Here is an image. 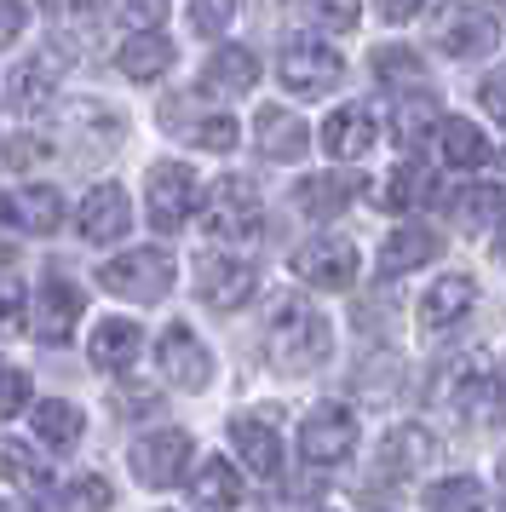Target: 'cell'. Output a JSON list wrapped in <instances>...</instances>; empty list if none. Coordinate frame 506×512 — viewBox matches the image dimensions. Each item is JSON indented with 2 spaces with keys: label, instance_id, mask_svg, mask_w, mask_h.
<instances>
[{
  "label": "cell",
  "instance_id": "obj_46",
  "mask_svg": "<svg viewBox=\"0 0 506 512\" xmlns=\"http://www.w3.org/2000/svg\"><path fill=\"white\" fill-rule=\"evenodd\" d=\"M322 512H328V507H322Z\"/></svg>",
  "mask_w": 506,
  "mask_h": 512
},
{
  "label": "cell",
  "instance_id": "obj_4",
  "mask_svg": "<svg viewBox=\"0 0 506 512\" xmlns=\"http://www.w3.org/2000/svg\"><path fill=\"white\" fill-rule=\"evenodd\" d=\"M357 449V415L345 403H317L299 426V455L305 466H340Z\"/></svg>",
  "mask_w": 506,
  "mask_h": 512
},
{
  "label": "cell",
  "instance_id": "obj_6",
  "mask_svg": "<svg viewBox=\"0 0 506 512\" xmlns=\"http://www.w3.org/2000/svg\"><path fill=\"white\" fill-rule=\"evenodd\" d=\"M202 208V185L184 162H161L150 167V225L156 231H179L190 213Z\"/></svg>",
  "mask_w": 506,
  "mask_h": 512
},
{
  "label": "cell",
  "instance_id": "obj_25",
  "mask_svg": "<svg viewBox=\"0 0 506 512\" xmlns=\"http://www.w3.org/2000/svg\"><path fill=\"white\" fill-rule=\"evenodd\" d=\"M351 196H357V179H345V173H311V179L294 190V202L311 213V219H334V213H345Z\"/></svg>",
  "mask_w": 506,
  "mask_h": 512
},
{
  "label": "cell",
  "instance_id": "obj_17",
  "mask_svg": "<svg viewBox=\"0 0 506 512\" xmlns=\"http://www.w3.org/2000/svg\"><path fill=\"white\" fill-rule=\"evenodd\" d=\"M0 213L18 225V231H35V236H52L64 225V202H58V190L52 185H29V190H12Z\"/></svg>",
  "mask_w": 506,
  "mask_h": 512
},
{
  "label": "cell",
  "instance_id": "obj_29",
  "mask_svg": "<svg viewBox=\"0 0 506 512\" xmlns=\"http://www.w3.org/2000/svg\"><path fill=\"white\" fill-rule=\"evenodd\" d=\"M506 213V190L501 185H472L455 196V219L466 231H489V225H501Z\"/></svg>",
  "mask_w": 506,
  "mask_h": 512
},
{
  "label": "cell",
  "instance_id": "obj_32",
  "mask_svg": "<svg viewBox=\"0 0 506 512\" xmlns=\"http://www.w3.org/2000/svg\"><path fill=\"white\" fill-rule=\"evenodd\" d=\"M52 512H110V484L98 478V472H81L75 484L58 489V501H52Z\"/></svg>",
  "mask_w": 506,
  "mask_h": 512
},
{
  "label": "cell",
  "instance_id": "obj_15",
  "mask_svg": "<svg viewBox=\"0 0 506 512\" xmlns=\"http://www.w3.org/2000/svg\"><path fill=\"white\" fill-rule=\"evenodd\" d=\"M138 346H144V328L133 323V317H104V323L92 328V340H87V357H92V369H127L138 357Z\"/></svg>",
  "mask_w": 506,
  "mask_h": 512
},
{
  "label": "cell",
  "instance_id": "obj_18",
  "mask_svg": "<svg viewBox=\"0 0 506 512\" xmlns=\"http://www.w3.org/2000/svg\"><path fill=\"white\" fill-rule=\"evenodd\" d=\"M230 443L248 461V472H259V478L282 472V438H276V426H265V420H253V415H236L230 420Z\"/></svg>",
  "mask_w": 506,
  "mask_h": 512
},
{
  "label": "cell",
  "instance_id": "obj_27",
  "mask_svg": "<svg viewBox=\"0 0 506 512\" xmlns=\"http://www.w3.org/2000/svg\"><path fill=\"white\" fill-rule=\"evenodd\" d=\"M437 150H443V162L460 167V173H472V167L489 162V139H483L472 121H460V116L443 121V133H437Z\"/></svg>",
  "mask_w": 506,
  "mask_h": 512
},
{
  "label": "cell",
  "instance_id": "obj_19",
  "mask_svg": "<svg viewBox=\"0 0 506 512\" xmlns=\"http://www.w3.org/2000/svg\"><path fill=\"white\" fill-rule=\"evenodd\" d=\"M443 133V116H437V104L432 98H420L409 93L397 110H391V144L403 150V156H414V150H426V144Z\"/></svg>",
  "mask_w": 506,
  "mask_h": 512
},
{
  "label": "cell",
  "instance_id": "obj_2",
  "mask_svg": "<svg viewBox=\"0 0 506 512\" xmlns=\"http://www.w3.org/2000/svg\"><path fill=\"white\" fill-rule=\"evenodd\" d=\"M98 282H104L110 294H121V300L150 305L173 288V254H167V248H127L121 259H110V265L98 271Z\"/></svg>",
  "mask_w": 506,
  "mask_h": 512
},
{
  "label": "cell",
  "instance_id": "obj_11",
  "mask_svg": "<svg viewBox=\"0 0 506 512\" xmlns=\"http://www.w3.org/2000/svg\"><path fill=\"white\" fill-rule=\"evenodd\" d=\"M253 225H259V196H253V185L242 173L219 179L213 196H207V231L213 236H248Z\"/></svg>",
  "mask_w": 506,
  "mask_h": 512
},
{
  "label": "cell",
  "instance_id": "obj_8",
  "mask_svg": "<svg viewBox=\"0 0 506 512\" xmlns=\"http://www.w3.org/2000/svg\"><path fill=\"white\" fill-rule=\"evenodd\" d=\"M253 288H259V277H253L248 259L202 254V265H196V294H202L213 311H236V305H248Z\"/></svg>",
  "mask_w": 506,
  "mask_h": 512
},
{
  "label": "cell",
  "instance_id": "obj_45",
  "mask_svg": "<svg viewBox=\"0 0 506 512\" xmlns=\"http://www.w3.org/2000/svg\"><path fill=\"white\" fill-rule=\"evenodd\" d=\"M501 248H506V236H501Z\"/></svg>",
  "mask_w": 506,
  "mask_h": 512
},
{
  "label": "cell",
  "instance_id": "obj_3",
  "mask_svg": "<svg viewBox=\"0 0 506 512\" xmlns=\"http://www.w3.org/2000/svg\"><path fill=\"white\" fill-rule=\"evenodd\" d=\"M276 75H282V87L299 98H322L334 93L345 81V58L334 47H322V41H288L282 58H276Z\"/></svg>",
  "mask_w": 506,
  "mask_h": 512
},
{
  "label": "cell",
  "instance_id": "obj_31",
  "mask_svg": "<svg viewBox=\"0 0 506 512\" xmlns=\"http://www.w3.org/2000/svg\"><path fill=\"white\" fill-rule=\"evenodd\" d=\"M374 75H380L386 87H397V93H420V87H426V64H420V52H409V47H380L374 52Z\"/></svg>",
  "mask_w": 506,
  "mask_h": 512
},
{
  "label": "cell",
  "instance_id": "obj_1",
  "mask_svg": "<svg viewBox=\"0 0 506 512\" xmlns=\"http://www.w3.org/2000/svg\"><path fill=\"white\" fill-rule=\"evenodd\" d=\"M328 351H334V334H328V317L311 311L305 300H282L276 305L271 328H265V357H271L282 374H305L328 363Z\"/></svg>",
  "mask_w": 506,
  "mask_h": 512
},
{
  "label": "cell",
  "instance_id": "obj_28",
  "mask_svg": "<svg viewBox=\"0 0 506 512\" xmlns=\"http://www.w3.org/2000/svg\"><path fill=\"white\" fill-rule=\"evenodd\" d=\"M483 501H489V489H483L478 478H466V472L437 478V484L426 489V512H483Z\"/></svg>",
  "mask_w": 506,
  "mask_h": 512
},
{
  "label": "cell",
  "instance_id": "obj_10",
  "mask_svg": "<svg viewBox=\"0 0 506 512\" xmlns=\"http://www.w3.org/2000/svg\"><path fill=\"white\" fill-rule=\"evenodd\" d=\"M294 271L311 288H351L357 282V248L340 242V236H317V242H305L294 254Z\"/></svg>",
  "mask_w": 506,
  "mask_h": 512
},
{
  "label": "cell",
  "instance_id": "obj_36",
  "mask_svg": "<svg viewBox=\"0 0 506 512\" xmlns=\"http://www.w3.org/2000/svg\"><path fill=\"white\" fill-rule=\"evenodd\" d=\"M115 18L127 29H156L167 18V0H115Z\"/></svg>",
  "mask_w": 506,
  "mask_h": 512
},
{
  "label": "cell",
  "instance_id": "obj_9",
  "mask_svg": "<svg viewBox=\"0 0 506 512\" xmlns=\"http://www.w3.org/2000/svg\"><path fill=\"white\" fill-rule=\"evenodd\" d=\"M75 323H81V294L69 282H41L35 300H29V334L41 346H64L75 334Z\"/></svg>",
  "mask_w": 506,
  "mask_h": 512
},
{
  "label": "cell",
  "instance_id": "obj_12",
  "mask_svg": "<svg viewBox=\"0 0 506 512\" xmlns=\"http://www.w3.org/2000/svg\"><path fill=\"white\" fill-rule=\"evenodd\" d=\"M133 225V208H127V190L121 185H92L81 196V219H75V231L87 236V242H121Z\"/></svg>",
  "mask_w": 506,
  "mask_h": 512
},
{
  "label": "cell",
  "instance_id": "obj_23",
  "mask_svg": "<svg viewBox=\"0 0 506 512\" xmlns=\"http://www.w3.org/2000/svg\"><path fill=\"white\" fill-rule=\"evenodd\" d=\"M426 259H437V236L426 225H403V231L386 236V248H380V271L386 277H403V271H420Z\"/></svg>",
  "mask_w": 506,
  "mask_h": 512
},
{
  "label": "cell",
  "instance_id": "obj_37",
  "mask_svg": "<svg viewBox=\"0 0 506 512\" xmlns=\"http://www.w3.org/2000/svg\"><path fill=\"white\" fill-rule=\"evenodd\" d=\"M230 18H236V0H190V24L202 35H219Z\"/></svg>",
  "mask_w": 506,
  "mask_h": 512
},
{
  "label": "cell",
  "instance_id": "obj_21",
  "mask_svg": "<svg viewBox=\"0 0 506 512\" xmlns=\"http://www.w3.org/2000/svg\"><path fill=\"white\" fill-rule=\"evenodd\" d=\"M253 81H259V58L248 47H219L202 70V87L207 93H225V98H242Z\"/></svg>",
  "mask_w": 506,
  "mask_h": 512
},
{
  "label": "cell",
  "instance_id": "obj_35",
  "mask_svg": "<svg viewBox=\"0 0 506 512\" xmlns=\"http://www.w3.org/2000/svg\"><path fill=\"white\" fill-rule=\"evenodd\" d=\"M12 87H18V93H12V98H18V110H41L46 98H52V75L35 70V64H23Z\"/></svg>",
  "mask_w": 506,
  "mask_h": 512
},
{
  "label": "cell",
  "instance_id": "obj_39",
  "mask_svg": "<svg viewBox=\"0 0 506 512\" xmlns=\"http://www.w3.org/2000/svg\"><path fill=\"white\" fill-rule=\"evenodd\" d=\"M322 29H357V0H305Z\"/></svg>",
  "mask_w": 506,
  "mask_h": 512
},
{
  "label": "cell",
  "instance_id": "obj_16",
  "mask_svg": "<svg viewBox=\"0 0 506 512\" xmlns=\"http://www.w3.org/2000/svg\"><path fill=\"white\" fill-rule=\"evenodd\" d=\"M472 300H478V288H472V277H460V271H449V277H437L432 288H426V300H420V328H455L466 311H472Z\"/></svg>",
  "mask_w": 506,
  "mask_h": 512
},
{
  "label": "cell",
  "instance_id": "obj_42",
  "mask_svg": "<svg viewBox=\"0 0 506 512\" xmlns=\"http://www.w3.org/2000/svg\"><path fill=\"white\" fill-rule=\"evenodd\" d=\"M374 12H380L386 24H409V18L426 12V0H374Z\"/></svg>",
  "mask_w": 506,
  "mask_h": 512
},
{
  "label": "cell",
  "instance_id": "obj_13",
  "mask_svg": "<svg viewBox=\"0 0 506 512\" xmlns=\"http://www.w3.org/2000/svg\"><path fill=\"white\" fill-rule=\"evenodd\" d=\"M317 139L334 162H363L368 150H374V116L357 110V104H345V110H334V116L322 121Z\"/></svg>",
  "mask_w": 506,
  "mask_h": 512
},
{
  "label": "cell",
  "instance_id": "obj_43",
  "mask_svg": "<svg viewBox=\"0 0 506 512\" xmlns=\"http://www.w3.org/2000/svg\"><path fill=\"white\" fill-rule=\"evenodd\" d=\"M46 156H52V150H46V144H29V139H18V144H12V167H29V162H46Z\"/></svg>",
  "mask_w": 506,
  "mask_h": 512
},
{
  "label": "cell",
  "instance_id": "obj_41",
  "mask_svg": "<svg viewBox=\"0 0 506 512\" xmlns=\"http://www.w3.org/2000/svg\"><path fill=\"white\" fill-rule=\"evenodd\" d=\"M29 24V12H23V0H0V47H12Z\"/></svg>",
  "mask_w": 506,
  "mask_h": 512
},
{
  "label": "cell",
  "instance_id": "obj_34",
  "mask_svg": "<svg viewBox=\"0 0 506 512\" xmlns=\"http://www.w3.org/2000/svg\"><path fill=\"white\" fill-rule=\"evenodd\" d=\"M184 139L225 156V150H236V121H230V116H202L196 127H190V133H184Z\"/></svg>",
  "mask_w": 506,
  "mask_h": 512
},
{
  "label": "cell",
  "instance_id": "obj_38",
  "mask_svg": "<svg viewBox=\"0 0 506 512\" xmlns=\"http://www.w3.org/2000/svg\"><path fill=\"white\" fill-rule=\"evenodd\" d=\"M29 409V374L18 369H0V420H12Z\"/></svg>",
  "mask_w": 506,
  "mask_h": 512
},
{
  "label": "cell",
  "instance_id": "obj_20",
  "mask_svg": "<svg viewBox=\"0 0 506 512\" xmlns=\"http://www.w3.org/2000/svg\"><path fill=\"white\" fill-rule=\"evenodd\" d=\"M495 41V24L483 18L478 6H449L443 12V24H437V47L449 52V58H472Z\"/></svg>",
  "mask_w": 506,
  "mask_h": 512
},
{
  "label": "cell",
  "instance_id": "obj_7",
  "mask_svg": "<svg viewBox=\"0 0 506 512\" xmlns=\"http://www.w3.org/2000/svg\"><path fill=\"white\" fill-rule=\"evenodd\" d=\"M156 363H161V374L179 386V392H202L207 380H213V351L196 340V328H184V323H173V328H161V340H156Z\"/></svg>",
  "mask_w": 506,
  "mask_h": 512
},
{
  "label": "cell",
  "instance_id": "obj_14",
  "mask_svg": "<svg viewBox=\"0 0 506 512\" xmlns=\"http://www.w3.org/2000/svg\"><path fill=\"white\" fill-rule=\"evenodd\" d=\"M253 139H259V150H265L271 162H299V156L311 150V127H305L299 116H288V110L265 104L259 121H253Z\"/></svg>",
  "mask_w": 506,
  "mask_h": 512
},
{
  "label": "cell",
  "instance_id": "obj_40",
  "mask_svg": "<svg viewBox=\"0 0 506 512\" xmlns=\"http://www.w3.org/2000/svg\"><path fill=\"white\" fill-rule=\"evenodd\" d=\"M478 104L506 127V64H501V70H489V75L478 81Z\"/></svg>",
  "mask_w": 506,
  "mask_h": 512
},
{
  "label": "cell",
  "instance_id": "obj_24",
  "mask_svg": "<svg viewBox=\"0 0 506 512\" xmlns=\"http://www.w3.org/2000/svg\"><path fill=\"white\" fill-rule=\"evenodd\" d=\"M190 495H196V507H202V512H230L236 501H242V472L213 455V461L190 478Z\"/></svg>",
  "mask_w": 506,
  "mask_h": 512
},
{
  "label": "cell",
  "instance_id": "obj_33",
  "mask_svg": "<svg viewBox=\"0 0 506 512\" xmlns=\"http://www.w3.org/2000/svg\"><path fill=\"white\" fill-rule=\"evenodd\" d=\"M420 196H426V179H420L414 167H391L386 179L374 185V202H380L386 213H403V208H414Z\"/></svg>",
  "mask_w": 506,
  "mask_h": 512
},
{
  "label": "cell",
  "instance_id": "obj_5",
  "mask_svg": "<svg viewBox=\"0 0 506 512\" xmlns=\"http://www.w3.org/2000/svg\"><path fill=\"white\" fill-rule=\"evenodd\" d=\"M127 466L138 472V484L144 489H167L184 478V466H190V432L179 426H161V432H144V438L127 449Z\"/></svg>",
  "mask_w": 506,
  "mask_h": 512
},
{
  "label": "cell",
  "instance_id": "obj_26",
  "mask_svg": "<svg viewBox=\"0 0 506 512\" xmlns=\"http://www.w3.org/2000/svg\"><path fill=\"white\" fill-rule=\"evenodd\" d=\"M81 432H87V420H81V409H75V403H64V397L35 403V438H41L46 449H75V443H81Z\"/></svg>",
  "mask_w": 506,
  "mask_h": 512
},
{
  "label": "cell",
  "instance_id": "obj_44",
  "mask_svg": "<svg viewBox=\"0 0 506 512\" xmlns=\"http://www.w3.org/2000/svg\"><path fill=\"white\" fill-rule=\"evenodd\" d=\"M46 12H52V18H64V12H75V6H81V0H41Z\"/></svg>",
  "mask_w": 506,
  "mask_h": 512
},
{
  "label": "cell",
  "instance_id": "obj_30",
  "mask_svg": "<svg viewBox=\"0 0 506 512\" xmlns=\"http://www.w3.org/2000/svg\"><path fill=\"white\" fill-rule=\"evenodd\" d=\"M0 478L18 489H35V495H46L52 489V466L35 461V449L29 443H0Z\"/></svg>",
  "mask_w": 506,
  "mask_h": 512
},
{
  "label": "cell",
  "instance_id": "obj_22",
  "mask_svg": "<svg viewBox=\"0 0 506 512\" xmlns=\"http://www.w3.org/2000/svg\"><path fill=\"white\" fill-rule=\"evenodd\" d=\"M115 70L127 75V81H161V75L173 70V41L167 35H133L115 52Z\"/></svg>",
  "mask_w": 506,
  "mask_h": 512
}]
</instances>
